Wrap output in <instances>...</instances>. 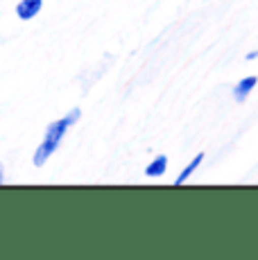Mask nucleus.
Here are the masks:
<instances>
[{
  "label": "nucleus",
  "instance_id": "3",
  "mask_svg": "<svg viewBox=\"0 0 258 260\" xmlns=\"http://www.w3.org/2000/svg\"><path fill=\"white\" fill-rule=\"evenodd\" d=\"M256 82H258V77H256V75H249V77L240 79V82H238L236 86H233V100H236V102H245V100H247V95H249L251 91H254Z\"/></svg>",
  "mask_w": 258,
  "mask_h": 260
},
{
  "label": "nucleus",
  "instance_id": "2",
  "mask_svg": "<svg viewBox=\"0 0 258 260\" xmlns=\"http://www.w3.org/2000/svg\"><path fill=\"white\" fill-rule=\"evenodd\" d=\"M43 7V0H21L16 5V16L21 21H32Z\"/></svg>",
  "mask_w": 258,
  "mask_h": 260
},
{
  "label": "nucleus",
  "instance_id": "5",
  "mask_svg": "<svg viewBox=\"0 0 258 260\" xmlns=\"http://www.w3.org/2000/svg\"><path fill=\"white\" fill-rule=\"evenodd\" d=\"M202 161H204V152H200V154H197V156L192 158V161L186 166V170H183V172L179 174V177H177V181H175L177 186H181V183H186V181H188V177H190V174H192L197 168L202 166Z\"/></svg>",
  "mask_w": 258,
  "mask_h": 260
},
{
  "label": "nucleus",
  "instance_id": "4",
  "mask_svg": "<svg viewBox=\"0 0 258 260\" xmlns=\"http://www.w3.org/2000/svg\"><path fill=\"white\" fill-rule=\"evenodd\" d=\"M166 170H168V156L161 154V156H156L154 161L145 168V174L147 177H161V174H166Z\"/></svg>",
  "mask_w": 258,
  "mask_h": 260
},
{
  "label": "nucleus",
  "instance_id": "1",
  "mask_svg": "<svg viewBox=\"0 0 258 260\" xmlns=\"http://www.w3.org/2000/svg\"><path fill=\"white\" fill-rule=\"evenodd\" d=\"M79 116H82V111L75 107L71 113H68V116H63V118H59V120H54V122L48 124V127H46V136H43V143L39 145L37 152H34V156H32L34 166H37V168L46 166V161L52 156L54 152H57V147L61 145L63 136H66V132L77 122Z\"/></svg>",
  "mask_w": 258,
  "mask_h": 260
},
{
  "label": "nucleus",
  "instance_id": "6",
  "mask_svg": "<svg viewBox=\"0 0 258 260\" xmlns=\"http://www.w3.org/2000/svg\"><path fill=\"white\" fill-rule=\"evenodd\" d=\"M3 181H5V166L0 163V186H3Z\"/></svg>",
  "mask_w": 258,
  "mask_h": 260
}]
</instances>
